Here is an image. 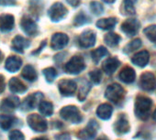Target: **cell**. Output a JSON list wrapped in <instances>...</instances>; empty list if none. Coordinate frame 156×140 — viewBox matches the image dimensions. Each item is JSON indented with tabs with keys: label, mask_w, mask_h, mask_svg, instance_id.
Instances as JSON below:
<instances>
[{
	"label": "cell",
	"mask_w": 156,
	"mask_h": 140,
	"mask_svg": "<svg viewBox=\"0 0 156 140\" xmlns=\"http://www.w3.org/2000/svg\"><path fill=\"white\" fill-rule=\"evenodd\" d=\"M124 95H125V91L122 88V86H120L119 84H113L109 85L105 93L106 98L114 104H118L120 101H122Z\"/></svg>",
	"instance_id": "obj_4"
},
{
	"label": "cell",
	"mask_w": 156,
	"mask_h": 140,
	"mask_svg": "<svg viewBox=\"0 0 156 140\" xmlns=\"http://www.w3.org/2000/svg\"><path fill=\"white\" fill-rule=\"evenodd\" d=\"M60 115L66 121H69L73 124H79L82 120V114L77 107L73 105H68L61 109Z\"/></svg>",
	"instance_id": "obj_3"
},
{
	"label": "cell",
	"mask_w": 156,
	"mask_h": 140,
	"mask_svg": "<svg viewBox=\"0 0 156 140\" xmlns=\"http://www.w3.org/2000/svg\"><path fill=\"white\" fill-rule=\"evenodd\" d=\"M43 74L45 76V79L48 83H51L54 81V79L57 76V72L56 70L52 67H49L43 70Z\"/></svg>",
	"instance_id": "obj_34"
},
{
	"label": "cell",
	"mask_w": 156,
	"mask_h": 140,
	"mask_svg": "<svg viewBox=\"0 0 156 140\" xmlns=\"http://www.w3.org/2000/svg\"><path fill=\"white\" fill-rule=\"evenodd\" d=\"M21 76L29 82H34L37 80V77H38L36 70L34 69L33 66H31L30 64L26 65L23 68L22 72H21Z\"/></svg>",
	"instance_id": "obj_25"
},
{
	"label": "cell",
	"mask_w": 156,
	"mask_h": 140,
	"mask_svg": "<svg viewBox=\"0 0 156 140\" xmlns=\"http://www.w3.org/2000/svg\"><path fill=\"white\" fill-rule=\"evenodd\" d=\"M33 140H48L46 137H37V138H34Z\"/></svg>",
	"instance_id": "obj_47"
},
{
	"label": "cell",
	"mask_w": 156,
	"mask_h": 140,
	"mask_svg": "<svg viewBox=\"0 0 156 140\" xmlns=\"http://www.w3.org/2000/svg\"><path fill=\"white\" fill-rule=\"evenodd\" d=\"M140 87L147 92H151L156 88V79L151 73H144L140 80Z\"/></svg>",
	"instance_id": "obj_8"
},
{
	"label": "cell",
	"mask_w": 156,
	"mask_h": 140,
	"mask_svg": "<svg viewBox=\"0 0 156 140\" xmlns=\"http://www.w3.org/2000/svg\"><path fill=\"white\" fill-rule=\"evenodd\" d=\"M6 88V81H5V77L3 75L0 74V94H1Z\"/></svg>",
	"instance_id": "obj_41"
},
{
	"label": "cell",
	"mask_w": 156,
	"mask_h": 140,
	"mask_svg": "<svg viewBox=\"0 0 156 140\" xmlns=\"http://www.w3.org/2000/svg\"><path fill=\"white\" fill-rule=\"evenodd\" d=\"M90 19L84 13V12H80L78 15H76V17L73 19V24L76 27H79L82 25H85L86 23L89 22Z\"/></svg>",
	"instance_id": "obj_33"
},
{
	"label": "cell",
	"mask_w": 156,
	"mask_h": 140,
	"mask_svg": "<svg viewBox=\"0 0 156 140\" xmlns=\"http://www.w3.org/2000/svg\"><path fill=\"white\" fill-rule=\"evenodd\" d=\"M96 39H97V37H96V34L94 31L86 30L80 35L79 39H78V43H79V45L82 48L87 49V48H91L95 45Z\"/></svg>",
	"instance_id": "obj_10"
},
{
	"label": "cell",
	"mask_w": 156,
	"mask_h": 140,
	"mask_svg": "<svg viewBox=\"0 0 156 140\" xmlns=\"http://www.w3.org/2000/svg\"><path fill=\"white\" fill-rule=\"evenodd\" d=\"M90 10L92 13L98 16L104 12V7L98 1H92L90 3Z\"/></svg>",
	"instance_id": "obj_37"
},
{
	"label": "cell",
	"mask_w": 156,
	"mask_h": 140,
	"mask_svg": "<svg viewBox=\"0 0 156 140\" xmlns=\"http://www.w3.org/2000/svg\"><path fill=\"white\" fill-rule=\"evenodd\" d=\"M117 24V19L116 18H107V19H99L96 25L98 28H99L100 29H104V30H108V29H112Z\"/></svg>",
	"instance_id": "obj_26"
},
{
	"label": "cell",
	"mask_w": 156,
	"mask_h": 140,
	"mask_svg": "<svg viewBox=\"0 0 156 140\" xmlns=\"http://www.w3.org/2000/svg\"><path fill=\"white\" fill-rule=\"evenodd\" d=\"M20 27L22 30L29 36H36L38 33L37 24L29 18H23L20 21Z\"/></svg>",
	"instance_id": "obj_14"
},
{
	"label": "cell",
	"mask_w": 156,
	"mask_h": 140,
	"mask_svg": "<svg viewBox=\"0 0 156 140\" xmlns=\"http://www.w3.org/2000/svg\"><path fill=\"white\" fill-rule=\"evenodd\" d=\"M103 1L105 3H108V4H112V3H114L116 1V0H103Z\"/></svg>",
	"instance_id": "obj_46"
},
{
	"label": "cell",
	"mask_w": 156,
	"mask_h": 140,
	"mask_svg": "<svg viewBox=\"0 0 156 140\" xmlns=\"http://www.w3.org/2000/svg\"><path fill=\"white\" fill-rule=\"evenodd\" d=\"M69 41V38L64 33H55L51 38V46L53 50H58L63 49Z\"/></svg>",
	"instance_id": "obj_12"
},
{
	"label": "cell",
	"mask_w": 156,
	"mask_h": 140,
	"mask_svg": "<svg viewBox=\"0 0 156 140\" xmlns=\"http://www.w3.org/2000/svg\"><path fill=\"white\" fill-rule=\"evenodd\" d=\"M120 39H121V38L119 35H117L116 33H112V32L107 34L104 38L106 44L108 45L109 47H116L119 43Z\"/></svg>",
	"instance_id": "obj_31"
},
{
	"label": "cell",
	"mask_w": 156,
	"mask_h": 140,
	"mask_svg": "<svg viewBox=\"0 0 156 140\" xmlns=\"http://www.w3.org/2000/svg\"><path fill=\"white\" fill-rule=\"evenodd\" d=\"M45 45H46V40L42 41V44H41V47L38 49V50H36V51H33V52H32V54H37V53H39V52H40V51H41V50L43 49V47H44Z\"/></svg>",
	"instance_id": "obj_44"
},
{
	"label": "cell",
	"mask_w": 156,
	"mask_h": 140,
	"mask_svg": "<svg viewBox=\"0 0 156 140\" xmlns=\"http://www.w3.org/2000/svg\"><path fill=\"white\" fill-rule=\"evenodd\" d=\"M16 4V0H0V6H14Z\"/></svg>",
	"instance_id": "obj_40"
},
{
	"label": "cell",
	"mask_w": 156,
	"mask_h": 140,
	"mask_svg": "<svg viewBox=\"0 0 156 140\" xmlns=\"http://www.w3.org/2000/svg\"><path fill=\"white\" fill-rule=\"evenodd\" d=\"M67 13H68L67 9L60 2L54 3L50 8L49 11H48V15H49L50 19L53 22H58V21L62 20V19L65 18Z\"/></svg>",
	"instance_id": "obj_6"
},
{
	"label": "cell",
	"mask_w": 156,
	"mask_h": 140,
	"mask_svg": "<svg viewBox=\"0 0 156 140\" xmlns=\"http://www.w3.org/2000/svg\"><path fill=\"white\" fill-rule=\"evenodd\" d=\"M114 129L119 135L125 134V133L129 131V124L128 119L126 118V116L124 114H121L118 118L117 122L115 123Z\"/></svg>",
	"instance_id": "obj_23"
},
{
	"label": "cell",
	"mask_w": 156,
	"mask_h": 140,
	"mask_svg": "<svg viewBox=\"0 0 156 140\" xmlns=\"http://www.w3.org/2000/svg\"><path fill=\"white\" fill-rule=\"evenodd\" d=\"M30 45V42L29 39H25L22 36H16L13 39H12V43H11V48L12 50H14L17 52L20 53H23L24 50L29 48Z\"/></svg>",
	"instance_id": "obj_16"
},
{
	"label": "cell",
	"mask_w": 156,
	"mask_h": 140,
	"mask_svg": "<svg viewBox=\"0 0 156 140\" xmlns=\"http://www.w3.org/2000/svg\"><path fill=\"white\" fill-rule=\"evenodd\" d=\"M89 91H90V84L88 82H85L80 86V90H79V93H78V99L81 102L84 101L86 97L87 96V94L89 93Z\"/></svg>",
	"instance_id": "obj_35"
},
{
	"label": "cell",
	"mask_w": 156,
	"mask_h": 140,
	"mask_svg": "<svg viewBox=\"0 0 156 140\" xmlns=\"http://www.w3.org/2000/svg\"><path fill=\"white\" fill-rule=\"evenodd\" d=\"M108 54V50L106 48H104L103 46L98 47L97 50H95L91 52V56H92V59H93L95 63L99 62V60L101 59H103L105 56H107Z\"/></svg>",
	"instance_id": "obj_30"
},
{
	"label": "cell",
	"mask_w": 156,
	"mask_h": 140,
	"mask_svg": "<svg viewBox=\"0 0 156 140\" xmlns=\"http://www.w3.org/2000/svg\"><path fill=\"white\" fill-rule=\"evenodd\" d=\"M42 97H43V95L41 93H35L33 94L29 95L27 98H25V100H24V102L22 104V108L24 110H31V109H33L34 107H36V105L39 104V102L41 100Z\"/></svg>",
	"instance_id": "obj_17"
},
{
	"label": "cell",
	"mask_w": 156,
	"mask_h": 140,
	"mask_svg": "<svg viewBox=\"0 0 156 140\" xmlns=\"http://www.w3.org/2000/svg\"><path fill=\"white\" fill-rule=\"evenodd\" d=\"M113 108L108 104H102L97 109V114L99 118L103 120H108L111 117Z\"/></svg>",
	"instance_id": "obj_24"
},
{
	"label": "cell",
	"mask_w": 156,
	"mask_h": 140,
	"mask_svg": "<svg viewBox=\"0 0 156 140\" xmlns=\"http://www.w3.org/2000/svg\"><path fill=\"white\" fill-rule=\"evenodd\" d=\"M153 119H154V121H156V110L153 113Z\"/></svg>",
	"instance_id": "obj_48"
},
{
	"label": "cell",
	"mask_w": 156,
	"mask_h": 140,
	"mask_svg": "<svg viewBox=\"0 0 156 140\" xmlns=\"http://www.w3.org/2000/svg\"><path fill=\"white\" fill-rule=\"evenodd\" d=\"M143 32L151 42L156 43V25H151L145 28Z\"/></svg>",
	"instance_id": "obj_32"
},
{
	"label": "cell",
	"mask_w": 156,
	"mask_h": 140,
	"mask_svg": "<svg viewBox=\"0 0 156 140\" xmlns=\"http://www.w3.org/2000/svg\"><path fill=\"white\" fill-rule=\"evenodd\" d=\"M151 100L145 96H138L135 102V114L141 120L149 118L150 111L151 108Z\"/></svg>",
	"instance_id": "obj_1"
},
{
	"label": "cell",
	"mask_w": 156,
	"mask_h": 140,
	"mask_svg": "<svg viewBox=\"0 0 156 140\" xmlns=\"http://www.w3.org/2000/svg\"><path fill=\"white\" fill-rule=\"evenodd\" d=\"M119 77L120 81H122L123 83H125V84H131L135 80L136 73H135V71L131 67L126 66L125 68H123L121 70V72L119 73Z\"/></svg>",
	"instance_id": "obj_20"
},
{
	"label": "cell",
	"mask_w": 156,
	"mask_h": 140,
	"mask_svg": "<svg viewBox=\"0 0 156 140\" xmlns=\"http://www.w3.org/2000/svg\"><path fill=\"white\" fill-rule=\"evenodd\" d=\"M99 128V125L97 121L91 120L86 128L81 130L78 133V136L82 140H92L97 135L98 129Z\"/></svg>",
	"instance_id": "obj_7"
},
{
	"label": "cell",
	"mask_w": 156,
	"mask_h": 140,
	"mask_svg": "<svg viewBox=\"0 0 156 140\" xmlns=\"http://www.w3.org/2000/svg\"><path fill=\"white\" fill-rule=\"evenodd\" d=\"M2 57H3V55H2V52L0 51V61H1V60H2Z\"/></svg>",
	"instance_id": "obj_49"
},
{
	"label": "cell",
	"mask_w": 156,
	"mask_h": 140,
	"mask_svg": "<svg viewBox=\"0 0 156 140\" xmlns=\"http://www.w3.org/2000/svg\"><path fill=\"white\" fill-rule=\"evenodd\" d=\"M27 122L30 127L35 132H44L47 130V121L41 115L37 114H30L27 118Z\"/></svg>",
	"instance_id": "obj_5"
},
{
	"label": "cell",
	"mask_w": 156,
	"mask_h": 140,
	"mask_svg": "<svg viewBox=\"0 0 156 140\" xmlns=\"http://www.w3.org/2000/svg\"><path fill=\"white\" fill-rule=\"evenodd\" d=\"M58 88L62 95L63 96H72L76 90V84L73 80L63 79L59 82Z\"/></svg>",
	"instance_id": "obj_9"
},
{
	"label": "cell",
	"mask_w": 156,
	"mask_h": 140,
	"mask_svg": "<svg viewBox=\"0 0 156 140\" xmlns=\"http://www.w3.org/2000/svg\"><path fill=\"white\" fill-rule=\"evenodd\" d=\"M149 60H150V54L147 50H141L136 53L131 58V61L139 67H145L148 64Z\"/></svg>",
	"instance_id": "obj_21"
},
{
	"label": "cell",
	"mask_w": 156,
	"mask_h": 140,
	"mask_svg": "<svg viewBox=\"0 0 156 140\" xmlns=\"http://www.w3.org/2000/svg\"><path fill=\"white\" fill-rule=\"evenodd\" d=\"M22 60L17 56H9L5 62V68L9 73H16L21 67Z\"/></svg>",
	"instance_id": "obj_18"
},
{
	"label": "cell",
	"mask_w": 156,
	"mask_h": 140,
	"mask_svg": "<svg viewBox=\"0 0 156 140\" xmlns=\"http://www.w3.org/2000/svg\"><path fill=\"white\" fill-rule=\"evenodd\" d=\"M120 12L122 15L127 16H132L135 14V9L131 0H123L120 8Z\"/></svg>",
	"instance_id": "obj_27"
},
{
	"label": "cell",
	"mask_w": 156,
	"mask_h": 140,
	"mask_svg": "<svg viewBox=\"0 0 156 140\" xmlns=\"http://www.w3.org/2000/svg\"><path fill=\"white\" fill-rule=\"evenodd\" d=\"M97 140H108V138L106 135H101V136H99Z\"/></svg>",
	"instance_id": "obj_45"
},
{
	"label": "cell",
	"mask_w": 156,
	"mask_h": 140,
	"mask_svg": "<svg viewBox=\"0 0 156 140\" xmlns=\"http://www.w3.org/2000/svg\"><path fill=\"white\" fill-rule=\"evenodd\" d=\"M9 90L13 94H23L27 91V86L17 77H13L10 79L9 83Z\"/></svg>",
	"instance_id": "obj_22"
},
{
	"label": "cell",
	"mask_w": 156,
	"mask_h": 140,
	"mask_svg": "<svg viewBox=\"0 0 156 140\" xmlns=\"http://www.w3.org/2000/svg\"><path fill=\"white\" fill-rule=\"evenodd\" d=\"M15 25V18L10 14H2L0 16V30L9 32L13 29Z\"/></svg>",
	"instance_id": "obj_15"
},
{
	"label": "cell",
	"mask_w": 156,
	"mask_h": 140,
	"mask_svg": "<svg viewBox=\"0 0 156 140\" xmlns=\"http://www.w3.org/2000/svg\"><path fill=\"white\" fill-rule=\"evenodd\" d=\"M89 77L91 79V81L96 84H98L100 82H101V79H102V73L99 71V70H93L92 72L89 73Z\"/></svg>",
	"instance_id": "obj_38"
},
{
	"label": "cell",
	"mask_w": 156,
	"mask_h": 140,
	"mask_svg": "<svg viewBox=\"0 0 156 140\" xmlns=\"http://www.w3.org/2000/svg\"><path fill=\"white\" fill-rule=\"evenodd\" d=\"M39 111L45 116H51L53 113V105L50 102L41 101L39 104Z\"/></svg>",
	"instance_id": "obj_29"
},
{
	"label": "cell",
	"mask_w": 156,
	"mask_h": 140,
	"mask_svg": "<svg viewBox=\"0 0 156 140\" xmlns=\"http://www.w3.org/2000/svg\"><path fill=\"white\" fill-rule=\"evenodd\" d=\"M66 1L69 5H71L72 7H74V8L78 7L81 3L80 0H66Z\"/></svg>",
	"instance_id": "obj_42"
},
{
	"label": "cell",
	"mask_w": 156,
	"mask_h": 140,
	"mask_svg": "<svg viewBox=\"0 0 156 140\" xmlns=\"http://www.w3.org/2000/svg\"><path fill=\"white\" fill-rule=\"evenodd\" d=\"M56 139L57 140H71V137L68 134L64 133V134H61L60 135H58Z\"/></svg>",
	"instance_id": "obj_43"
},
{
	"label": "cell",
	"mask_w": 156,
	"mask_h": 140,
	"mask_svg": "<svg viewBox=\"0 0 156 140\" xmlns=\"http://www.w3.org/2000/svg\"><path fill=\"white\" fill-rule=\"evenodd\" d=\"M20 102L17 96H9L4 99L0 104V110L3 112H12L19 107Z\"/></svg>",
	"instance_id": "obj_13"
},
{
	"label": "cell",
	"mask_w": 156,
	"mask_h": 140,
	"mask_svg": "<svg viewBox=\"0 0 156 140\" xmlns=\"http://www.w3.org/2000/svg\"><path fill=\"white\" fill-rule=\"evenodd\" d=\"M141 46V40L140 39H133L132 41H130L125 48H124V51L127 52V53H129V52H132L138 49H140Z\"/></svg>",
	"instance_id": "obj_36"
},
{
	"label": "cell",
	"mask_w": 156,
	"mask_h": 140,
	"mask_svg": "<svg viewBox=\"0 0 156 140\" xmlns=\"http://www.w3.org/2000/svg\"><path fill=\"white\" fill-rule=\"evenodd\" d=\"M9 140H25V137L20 130H13L9 134Z\"/></svg>",
	"instance_id": "obj_39"
},
{
	"label": "cell",
	"mask_w": 156,
	"mask_h": 140,
	"mask_svg": "<svg viewBox=\"0 0 156 140\" xmlns=\"http://www.w3.org/2000/svg\"><path fill=\"white\" fill-rule=\"evenodd\" d=\"M119 64H120V61L117 58H114V57L108 58V60H106L104 61V63L102 65V69L106 74L110 75L117 71V69L119 68Z\"/></svg>",
	"instance_id": "obj_19"
},
{
	"label": "cell",
	"mask_w": 156,
	"mask_h": 140,
	"mask_svg": "<svg viewBox=\"0 0 156 140\" xmlns=\"http://www.w3.org/2000/svg\"><path fill=\"white\" fill-rule=\"evenodd\" d=\"M86 68L85 60L82 56H73L72 59L65 64L64 71L70 74H78Z\"/></svg>",
	"instance_id": "obj_2"
},
{
	"label": "cell",
	"mask_w": 156,
	"mask_h": 140,
	"mask_svg": "<svg viewBox=\"0 0 156 140\" xmlns=\"http://www.w3.org/2000/svg\"><path fill=\"white\" fill-rule=\"evenodd\" d=\"M140 23L137 19H129L124 21L121 25V30L129 37L134 36L138 33L140 29Z\"/></svg>",
	"instance_id": "obj_11"
},
{
	"label": "cell",
	"mask_w": 156,
	"mask_h": 140,
	"mask_svg": "<svg viewBox=\"0 0 156 140\" xmlns=\"http://www.w3.org/2000/svg\"><path fill=\"white\" fill-rule=\"evenodd\" d=\"M14 121H15V118L11 115L0 114V128L4 131L9 130L12 126Z\"/></svg>",
	"instance_id": "obj_28"
}]
</instances>
